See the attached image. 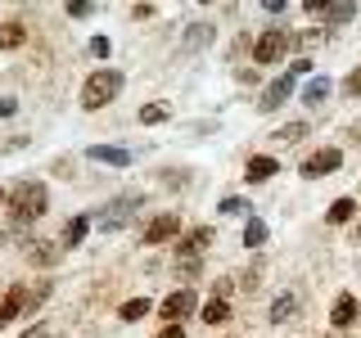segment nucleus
Here are the masks:
<instances>
[{"instance_id": "5701e85b", "label": "nucleus", "mask_w": 361, "mask_h": 338, "mask_svg": "<svg viewBox=\"0 0 361 338\" xmlns=\"http://www.w3.org/2000/svg\"><path fill=\"white\" fill-rule=\"evenodd\" d=\"M244 244H248V248H262V244H267V225L257 221V217L244 225Z\"/></svg>"}, {"instance_id": "bb28decb", "label": "nucleus", "mask_w": 361, "mask_h": 338, "mask_svg": "<svg viewBox=\"0 0 361 338\" xmlns=\"http://www.w3.org/2000/svg\"><path fill=\"white\" fill-rule=\"evenodd\" d=\"M244 208H248L244 199H226V203H221V212H226V217H235V212H244Z\"/></svg>"}, {"instance_id": "aec40b11", "label": "nucleus", "mask_w": 361, "mask_h": 338, "mask_svg": "<svg viewBox=\"0 0 361 338\" xmlns=\"http://www.w3.org/2000/svg\"><path fill=\"white\" fill-rule=\"evenodd\" d=\"M154 307H149V298H131V302H122V320H145V315H149Z\"/></svg>"}, {"instance_id": "a211bd4d", "label": "nucleus", "mask_w": 361, "mask_h": 338, "mask_svg": "<svg viewBox=\"0 0 361 338\" xmlns=\"http://www.w3.org/2000/svg\"><path fill=\"white\" fill-rule=\"evenodd\" d=\"M302 99H307V104H325V99H330V77H312L307 90H302Z\"/></svg>"}, {"instance_id": "423d86ee", "label": "nucleus", "mask_w": 361, "mask_h": 338, "mask_svg": "<svg viewBox=\"0 0 361 338\" xmlns=\"http://www.w3.org/2000/svg\"><path fill=\"white\" fill-rule=\"evenodd\" d=\"M180 234V217L176 212H163V217H154L149 225H145V244H167Z\"/></svg>"}, {"instance_id": "6ab92c4d", "label": "nucleus", "mask_w": 361, "mask_h": 338, "mask_svg": "<svg viewBox=\"0 0 361 338\" xmlns=\"http://www.w3.org/2000/svg\"><path fill=\"white\" fill-rule=\"evenodd\" d=\"M231 320V307H226V298H212L208 307H203V325H226Z\"/></svg>"}, {"instance_id": "f3484780", "label": "nucleus", "mask_w": 361, "mask_h": 338, "mask_svg": "<svg viewBox=\"0 0 361 338\" xmlns=\"http://www.w3.org/2000/svg\"><path fill=\"white\" fill-rule=\"evenodd\" d=\"M27 257H32L37 266H54V262L63 257V244H37V248H32Z\"/></svg>"}, {"instance_id": "4468645a", "label": "nucleus", "mask_w": 361, "mask_h": 338, "mask_svg": "<svg viewBox=\"0 0 361 338\" xmlns=\"http://www.w3.org/2000/svg\"><path fill=\"white\" fill-rule=\"evenodd\" d=\"M23 41H27L23 23H0V50H18Z\"/></svg>"}, {"instance_id": "0eeeda50", "label": "nucleus", "mask_w": 361, "mask_h": 338, "mask_svg": "<svg viewBox=\"0 0 361 338\" xmlns=\"http://www.w3.org/2000/svg\"><path fill=\"white\" fill-rule=\"evenodd\" d=\"M32 302H37V298H32L27 289H9L5 298H0V325H14L18 315H23V311L32 307Z\"/></svg>"}, {"instance_id": "b1692460", "label": "nucleus", "mask_w": 361, "mask_h": 338, "mask_svg": "<svg viewBox=\"0 0 361 338\" xmlns=\"http://www.w3.org/2000/svg\"><path fill=\"white\" fill-rule=\"evenodd\" d=\"M353 212H357V199H334L330 203V221H353Z\"/></svg>"}, {"instance_id": "72a5a7b5", "label": "nucleus", "mask_w": 361, "mask_h": 338, "mask_svg": "<svg viewBox=\"0 0 361 338\" xmlns=\"http://www.w3.org/2000/svg\"><path fill=\"white\" fill-rule=\"evenodd\" d=\"M357 140H361V127H357Z\"/></svg>"}, {"instance_id": "a878e982", "label": "nucleus", "mask_w": 361, "mask_h": 338, "mask_svg": "<svg viewBox=\"0 0 361 338\" xmlns=\"http://www.w3.org/2000/svg\"><path fill=\"white\" fill-rule=\"evenodd\" d=\"M90 9H95V5H90V0H73V5H68V18H86Z\"/></svg>"}, {"instance_id": "2f4dec72", "label": "nucleus", "mask_w": 361, "mask_h": 338, "mask_svg": "<svg viewBox=\"0 0 361 338\" xmlns=\"http://www.w3.org/2000/svg\"><path fill=\"white\" fill-rule=\"evenodd\" d=\"M23 338H45V330H41V325H37V330H27V334H23Z\"/></svg>"}, {"instance_id": "393cba45", "label": "nucleus", "mask_w": 361, "mask_h": 338, "mask_svg": "<svg viewBox=\"0 0 361 338\" xmlns=\"http://www.w3.org/2000/svg\"><path fill=\"white\" fill-rule=\"evenodd\" d=\"M140 122H145V127H154V122H167V104H145V108H140Z\"/></svg>"}, {"instance_id": "c85d7f7f", "label": "nucleus", "mask_w": 361, "mask_h": 338, "mask_svg": "<svg viewBox=\"0 0 361 338\" xmlns=\"http://www.w3.org/2000/svg\"><path fill=\"white\" fill-rule=\"evenodd\" d=\"M154 338H185V330H180V325H167V330L154 334Z\"/></svg>"}, {"instance_id": "9b49d317", "label": "nucleus", "mask_w": 361, "mask_h": 338, "mask_svg": "<svg viewBox=\"0 0 361 338\" xmlns=\"http://www.w3.org/2000/svg\"><path fill=\"white\" fill-rule=\"evenodd\" d=\"M208 244H212V230H208V225H203V230H190L185 239H180V253L176 257H199Z\"/></svg>"}, {"instance_id": "dca6fc26", "label": "nucleus", "mask_w": 361, "mask_h": 338, "mask_svg": "<svg viewBox=\"0 0 361 338\" xmlns=\"http://www.w3.org/2000/svg\"><path fill=\"white\" fill-rule=\"evenodd\" d=\"M293 311H298V298H293V293H280V298L271 302V320H276V325H285Z\"/></svg>"}, {"instance_id": "7c9ffc66", "label": "nucleus", "mask_w": 361, "mask_h": 338, "mask_svg": "<svg viewBox=\"0 0 361 338\" xmlns=\"http://www.w3.org/2000/svg\"><path fill=\"white\" fill-rule=\"evenodd\" d=\"M18 104H14V99H0V118H9V113H14Z\"/></svg>"}, {"instance_id": "f03ea898", "label": "nucleus", "mask_w": 361, "mask_h": 338, "mask_svg": "<svg viewBox=\"0 0 361 338\" xmlns=\"http://www.w3.org/2000/svg\"><path fill=\"white\" fill-rule=\"evenodd\" d=\"M118 90H122V73H113V68H99V73H90L86 77V86H82V108H104L109 99H118Z\"/></svg>"}, {"instance_id": "f257e3e1", "label": "nucleus", "mask_w": 361, "mask_h": 338, "mask_svg": "<svg viewBox=\"0 0 361 338\" xmlns=\"http://www.w3.org/2000/svg\"><path fill=\"white\" fill-rule=\"evenodd\" d=\"M45 185H37V180H23V185L9 189V212H14V225H27V221H37L41 212H45Z\"/></svg>"}, {"instance_id": "6e6552de", "label": "nucleus", "mask_w": 361, "mask_h": 338, "mask_svg": "<svg viewBox=\"0 0 361 338\" xmlns=\"http://www.w3.org/2000/svg\"><path fill=\"white\" fill-rule=\"evenodd\" d=\"M293 77H298V73L289 68L285 77H276V82L267 86V95H262V113H276V108H280V104H285V99L293 95Z\"/></svg>"}, {"instance_id": "f8f14e48", "label": "nucleus", "mask_w": 361, "mask_h": 338, "mask_svg": "<svg viewBox=\"0 0 361 338\" xmlns=\"http://www.w3.org/2000/svg\"><path fill=\"white\" fill-rule=\"evenodd\" d=\"M330 320L338 325V330H348V325L357 320V298H353V293H338V302H334V315H330Z\"/></svg>"}, {"instance_id": "2eb2a0df", "label": "nucleus", "mask_w": 361, "mask_h": 338, "mask_svg": "<svg viewBox=\"0 0 361 338\" xmlns=\"http://www.w3.org/2000/svg\"><path fill=\"white\" fill-rule=\"evenodd\" d=\"M86 230H90V217H73V221L63 225V248H77V244L86 239Z\"/></svg>"}, {"instance_id": "9d476101", "label": "nucleus", "mask_w": 361, "mask_h": 338, "mask_svg": "<svg viewBox=\"0 0 361 338\" xmlns=\"http://www.w3.org/2000/svg\"><path fill=\"white\" fill-rule=\"evenodd\" d=\"M307 9L321 14L325 23H353L357 18V5H348V0H343V5H307Z\"/></svg>"}, {"instance_id": "39448f33", "label": "nucleus", "mask_w": 361, "mask_h": 338, "mask_svg": "<svg viewBox=\"0 0 361 338\" xmlns=\"http://www.w3.org/2000/svg\"><path fill=\"white\" fill-rule=\"evenodd\" d=\"M338 163H343V154H338V149H316V154L307 158V163L298 167V172L307 176V180H321V176H330V172H338Z\"/></svg>"}, {"instance_id": "20e7f679", "label": "nucleus", "mask_w": 361, "mask_h": 338, "mask_svg": "<svg viewBox=\"0 0 361 338\" xmlns=\"http://www.w3.org/2000/svg\"><path fill=\"white\" fill-rule=\"evenodd\" d=\"M195 289H176V293H167V298H163V307H158V311H163V320L167 325H180V315H190V311H195Z\"/></svg>"}, {"instance_id": "c756f323", "label": "nucleus", "mask_w": 361, "mask_h": 338, "mask_svg": "<svg viewBox=\"0 0 361 338\" xmlns=\"http://www.w3.org/2000/svg\"><path fill=\"white\" fill-rule=\"evenodd\" d=\"M348 90H353V95H361V68H357L353 77H348Z\"/></svg>"}, {"instance_id": "4be33fe9", "label": "nucleus", "mask_w": 361, "mask_h": 338, "mask_svg": "<svg viewBox=\"0 0 361 338\" xmlns=\"http://www.w3.org/2000/svg\"><path fill=\"white\" fill-rule=\"evenodd\" d=\"M302 135H307V122H289V127L276 131V140H280V144H298Z\"/></svg>"}, {"instance_id": "ddd939ff", "label": "nucleus", "mask_w": 361, "mask_h": 338, "mask_svg": "<svg viewBox=\"0 0 361 338\" xmlns=\"http://www.w3.org/2000/svg\"><path fill=\"white\" fill-rule=\"evenodd\" d=\"M86 154L95 158V163H113V167H127V163H131V154H127V149H109V144H90Z\"/></svg>"}, {"instance_id": "1a4fd4ad", "label": "nucleus", "mask_w": 361, "mask_h": 338, "mask_svg": "<svg viewBox=\"0 0 361 338\" xmlns=\"http://www.w3.org/2000/svg\"><path fill=\"white\" fill-rule=\"evenodd\" d=\"M280 172V163L271 154H257V158H248V167H244V176H248V185H257V180H271Z\"/></svg>"}, {"instance_id": "473e14b6", "label": "nucleus", "mask_w": 361, "mask_h": 338, "mask_svg": "<svg viewBox=\"0 0 361 338\" xmlns=\"http://www.w3.org/2000/svg\"><path fill=\"white\" fill-rule=\"evenodd\" d=\"M5 203H9V194H5V189H0V208H5Z\"/></svg>"}, {"instance_id": "412c9836", "label": "nucleus", "mask_w": 361, "mask_h": 338, "mask_svg": "<svg viewBox=\"0 0 361 338\" xmlns=\"http://www.w3.org/2000/svg\"><path fill=\"white\" fill-rule=\"evenodd\" d=\"M212 41V23H195V27L185 32V45L190 50H199V45H208Z\"/></svg>"}, {"instance_id": "7ed1b4c3", "label": "nucleus", "mask_w": 361, "mask_h": 338, "mask_svg": "<svg viewBox=\"0 0 361 338\" xmlns=\"http://www.w3.org/2000/svg\"><path fill=\"white\" fill-rule=\"evenodd\" d=\"M285 50H289V32L267 27L262 37H257V45H253V63H276Z\"/></svg>"}, {"instance_id": "cd10ccee", "label": "nucleus", "mask_w": 361, "mask_h": 338, "mask_svg": "<svg viewBox=\"0 0 361 338\" xmlns=\"http://www.w3.org/2000/svg\"><path fill=\"white\" fill-rule=\"evenodd\" d=\"M90 54H95V59H104V54H109V37H95V41H90Z\"/></svg>"}]
</instances>
